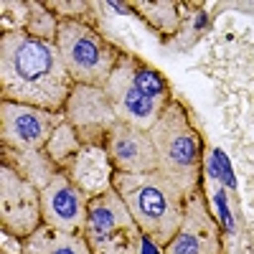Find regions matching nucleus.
Segmentation results:
<instances>
[{
  "instance_id": "f257e3e1",
  "label": "nucleus",
  "mask_w": 254,
  "mask_h": 254,
  "mask_svg": "<svg viewBox=\"0 0 254 254\" xmlns=\"http://www.w3.org/2000/svg\"><path fill=\"white\" fill-rule=\"evenodd\" d=\"M3 102L28 104L46 112H64L76 87L56 44L26 31L3 33L0 41Z\"/></svg>"
},
{
  "instance_id": "f03ea898",
  "label": "nucleus",
  "mask_w": 254,
  "mask_h": 254,
  "mask_svg": "<svg viewBox=\"0 0 254 254\" xmlns=\"http://www.w3.org/2000/svg\"><path fill=\"white\" fill-rule=\"evenodd\" d=\"M112 188L130 208L142 237L165 247L183 224L186 196L163 173H115Z\"/></svg>"
},
{
  "instance_id": "7ed1b4c3",
  "label": "nucleus",
  "mask_w": 254,
  "mask_h": 254,
  "mask_svg": "<svg viewBox=\"0 0 254 254\" xmlns=\"http://www.w3.org/2000/svg\"><path fill=\"white\" fill-rule=\"evenodd\" d=\"M158 153V173H163L188 198L198 193L201 178V137L188 112L178 102H168L150 132Z\"/></svg>"
},
{
  "instance_id": "20e7f679",
  "label": "nucleus",
  "mask_w": 254,
  "mask_h": 254,
  "mask_svg": "<svg viewBox=\"0 0 254 254\" xmlns=\"http://www.w3.org/2000/svg\"><path fill=\"white\" fill-rule=\"evenodd\" d=\"M56 49L71 79L81 87L104 89L120 61L117 49L79 20H61L56 26Z\"/></svg>"
},
{
  "instance_id": "39448f33",
  "label": "nucleus",
  "mask_w": 254,
  "mask_h": 254,
  "mask_svg": "<svg viewBox=\"0 0 254 254\" xmlns=\"http://www.w3.org/2000/svg\"><path fill=\"white\" fill-rule=\"evenodd\" d=\"M84 239L92 254H140L142 231L115 188L89 198Z\"/></svg>"
},
{
  "instance_id": "423d86ee",
  "label": "nucleus",
  "mask_w": 254,
  "mask_h": 254,
  "mask_svg": "<svg viewBox=\"0 0 254 254\" xmlns=\"http://www.w3.org/2000/svg\"><path fill=\"white\" fill-rule=\"evenodd\" d=\"M0 221L13 237H33L44 221L38 188L8 165L0 173Z\"/></svg>"
},
{
  "instance_id": "0eeeda50",
  "label": "nucleus",
  "mask_w": 254,
  "mask_h": 254,
  "mask_svg": "<svg viewBox=\"0 0 254 254\" xmlns=\"http://www.w3.org/2000/svg\"><path fill=\"white\" fill-rule=\"evenodd\" d=\"M64 112H66V120L74 127L81 145L102 147L107 135L112 132V127L120 122L107 92L97 87H81V84L74 87Z\"/></svg>"
},
{
  "instance_id": "6e6552de",
  "label": "nucleus",
  "mask_w": 254,
  "mask_h": 254,
  "mask_svg": "<svg viewBox=\"0 0 254 254\" xmlns=\"http://www.w3.org/2000/svg\"><path fill=\"white\" fill-rule=\"evenodd\" d=\"M104 92H107L120 122L132 125L137 130H145V132L153 130L155 122L163 115V110H165V104L171 102V99L160 102V99L145 97L132 81V61L125 59V56L117 61V66H115V71L107 81V87H104Z\"/></svg>"
},
{
  "instance_id": "1a4fd4ad",
  "label": "nucleus",
  "mask_w": 254,
  "mask_h": 254,
  "mask_svg": "<svg viewBox=\"0 0 254 254\" xmlns=\"http://www.w3.org/2000/svg\"><path fill=\"white\" fill-rule=\"evenodd\" d=\"M0 110H3L0 112V117H3V142L18 153H38L44 145H49L61 122L59 112H46L38 107H28V104L3 102Z\"/></svg>"
},
{
  "instance_id": "9d476101",
  "label": "nucleus",
  "mask_w": 254,
  "mask_h": 254,
  "mask_svg": "<svg viewBox=\"0 0 254 254\" xmlns=\"http://www.w3.org/2000/svg\"><path fill=\"white\" fill-rule=\"evenodd\" d=\"M87 206L89 201L84 198V190L66 176L56 173L46 188H41V211H44V224L66 231V234H84L87 224Z\"/></svg>"
},
{
  "instance_id": "9b49d317",
  "label": "nucleus",
  "mask_w": 254,
  "mask_h": 254,
  "mask_svg": "<svg viewBox=\"0 0 254 254\" xmlns=\"http://www.w3.org/2000/svg\"><path fill=\"white\" fill-rule=\"evenodd\" d=\"M165 254H221V229L201 193L186 198L183 224L165 244Z\"/></svg>"
},
{
  "instance_id": "f8f14e48",
  "label": "nucleus",
  "mask_w": 254,
  "mask_h": 254,
  "mask_svg": "<svg viewBox=\"0 0 254 254\" xmlns=\"http://www.w3.org/2000/svg\"><path fill=\"white\" fill-rule=\"evenodd\" d=\"M104 153H107L115 173H153L158 171V153L155 145L145 130H137L132 125L117 122L112 132L104 140Z\"/></svg>"
},
{
  "instance_id": "ddd939ff",
  "label": "nucleus",
  "mask_w": 254,
  "mask_h": 254,
  "mask_svg": "<svg viewBox=\"0 0 254 254\" xmlns=\"http://www.w3.org/2000/svg\"><path fill=\"white\" fill-rule=\"evenodd\" d=\"M31 254H92L87 239L81 234H66V231H56V229H44L36 231L28 242Z\"/></svg>"
},
{
  "instance_id": "4468645a",
  "label": "nucleus",
  "mask_w": 254,
  "mask_h": 254,
  "mask_svg": "<svg viewBox=\"0 0 254 254\" xmlns=\"http://www.w3.org/2000/svg\"><path fill=\"white\" fill-rule=\"evenodd\" d=\"M132 81L135 87L150 99H160V102H168V89H165V79L150 69V66H142V64H135L132 61Z\"/></svg>"
},
{
  "instance_id": "2eb2a0df",
  "label": "nucleus",
  "mask_w": 254,
  "mask_h": 254,
  "mask_svg": "<svg viewBox=\"0 0 254 254\" xmlns=\"http://www.w3.org/2000/svg\"><path fill=\"white\" fill-rule=\"evenodd\" d=\"M211 155H214V163H216V168H219V181H221L226 188H237V178H234V171H231V163H229L226 153L216 147V150H211Z\"/></svg>"
},
{
  "instance_id": "dca6fc26",
  "label": "nucleus",
  "mask_w": 254,
  "mask_h": 254,
  "mask_svg": "<svg viewBox=\"0 0 254 254\" xmlns=\"http://www.w3.org/2000/svg\"><path fill=\"white\" fill-rule=\"evenodd\" d=\"M214 201H216V208H219V219L224 221V231H226V234H234V219H231V211H229V203H226V193L221 188L216 190Z\"/></svg>"
},
{
  "instance_id": "f3484780",
  "label": "nucleus",
  "mask_w": 254,
  "mask_h": 254,
  "mask_svg": "<svg viewBox=\"0 0 254 254\" xmlns=\"http://www.w3.org/2000/svg\"><path fill=\"white\" fill-rule=\"evenodd\" d=\"M140 252H142V254H158V244H155L153 239L142 237V247H140Z\"/></svg>"
},
{
  "instance_id": "a211bd4d",
  "label": "nucleus",
  "mask_w": 254,
  "mask_h": 254,
  "mask_svg": "<svg viewBox=\"0 0 254 254\" xmlns=\"http://www.w3.org/2000/svg\"><path fill=\"white\" fill-rule=\"evenodd\" d=\"M196 26L201 28V26H206V15L203 13H198V18H196Z\"/></svg>"
}]
</instances>
